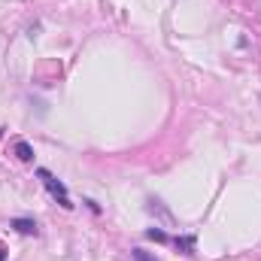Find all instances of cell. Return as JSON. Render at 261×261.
<instances>
[{
    "label": "cell",
    "mask_w": 261,
    "mask_h": 261,
    "mask_svg": "<svg viewBox=\"0 0 261 261\" xmlns=\"http://www.w3.org/2000/svg\"><path fill=\"white\" fill-rule=\"evenodd\" d=\"M0 261H6V249L3 246H0Z\"/></svg>",
    "instance_id": "52a82bcc"
},
{
    "label": "cell",
    "mask_w": 261,
    "mask_h": 261,
    "mask_svg": "<svg viewBox=\"0 0 261 261\" xmlns=\"http://www.w3.org/2000/svg\"><path fill=\"white\" fill-rule=\"evenodd\" d=\"M9 228L12 231H18V234H24V237H37L40 234V225H37V219H9Z\"/></svg>",
    "instance_id": "7a4b0ae2"
},
{
    "label": "cell",
    "mask_w": 261,
    "mask_h": 261,
    "mask_svg": "<svg viewBox=\"0 0 261 261\" xmlns=\"http://www.w3.org/2000/svg\"><path fill=\"white\" fill-rule=\"evenodd\" d=\"M173 246H179V249H186V252H195V237L189 234V237H173Z\"/></svg>",
    "instance_id": "277c9868"
},
{
    "label": "cell",
    "mask_w": 261,
    "mask_h": 261,
    "mask_svg": "<svg viewBox=\"0 0 261 261\" xmlns=\"http://www.w3.org/2000/svg\"><path fill=\"white\" fill-rule=\"evenodd\" d=\"M12 149H15L18 161H24V164H28V161H34V149H31V143H24V140H15V146H12Z\"/></svg>",
    "instance_id": "3957f363"
},
{
    "label": "cell",
    "mask_w": 261,
    "mask_h": 261,
    "mask_svg": "<svg viewBox=\"0 0 261 261\" xmlns=\"http://www.w3.org/2000/svg\"><path fill=\"white\" fill-rule=\"evenodd\" d=\"M146 237H149V240H155V243H170V237H167L161 228H149V231H146Z\"/></svg>",
    "instance_id": "5b68a950"
},
{
    "label": "cell",
    "mask_w": 261,
    "mask_h": 261,
    "mask_svg": "<svg viewBox=\"0 0 261 261\" xmlns=\"http://www.w3.org/2000/svg\"><path fill=\"white\" fill-rule=\"evenodd\" d=\"M130 258H134V261H158L155 255H149V252H146V249H140V246H134V249H130Z\"/></svg>",
    "instance_id": "8992f818"
},
{
    "label": "cell",
    "mask_w": 261,
    "mask_h": 261,
    "mask_svg": "<svg viewBox=\"0 0 261 261\" xmlns=\"http://www.w3.org/2000/svg\"><path fill=\"white\" fill-rule=\"evenodd\" d=\"M37 176H40V182L46 186V192L55 197V200H58L64 210H73V200H70V195H67V186L58 179V176H55V173H52V170H46V167H37Z\"/></svg>",
    "instance_id": "6da1fadb"
}]
</instances>
